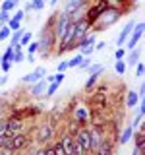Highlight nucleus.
<instances>
[{
    "instance_id": "nucleus-44",
    "label": "nucleus",
    "mask_w": 145,
    "mask_h": 155,
    "mask_svg": "<svg viewBox=\"0 0 145 155\" xmlns=\"http://www.w3.org/2000/svg\"><path fill=\"white\" fill-rule=\"evenodd\" d=\"M105 47H106V43H105V41H97V43H95V47H93V51H103Z\"/></svg>"
},
{
    "instance_id": "nucleus-7",
    "label": "nucleus",
    "mask_w": 145,
    "mask_h": 155,
    "mask_svg": "<svg viewBox=\"0 0 145 155\" xmlns=\"http://www.w3.org/2000/svg\"><path fill=\"white\" fill-rule=\"evenodd\" d=\"M52 136H54L52 124H41V128H39V132H37V142L41 145H45L52 140Z\"/></svg>"
},
{
    "instance_id": "nucleus-16",
    "label": "nucleus",
    "mask_w": 145,
    "mask_h": 155,
    "mask_svg": "<svg viewBox=\"0 0 145 155\" xmlns=\"http://www.w3.org/2000/svg\"><path fill=\"white\" fill-rule=\"evenodd\" d=\"M132 136H134V128H132V124H130V126H126L122 130V134H120V145L128 143L130 140H132Z\"/></svg>"
},
{
    "instance_id": "nucleus-4",
    "label": "nucleus",
    "mask_w": 145,
    "mask_h": 155,
    "mask_svg": "<svg viewBox=\"0 0 145 155\" xmlns=\"http://www.w3.org/2000/svg\"><path fill=\"white\" fill-rule=\"evenodd\" d=\"M72 23V19H70V16L68 14H64L62 12L60 16L56 18V23H54V27H52V33H54V37L60 41L62 37H64V33H66V29H68V25Z\"/></svg>"
},
{
    "instance_id": "nucleus-51",
    "label": "nucleus",
    "mask_w": 145,
    "mask_h": 155,
    "mask_svg": "<svg viewBox=\"0 0 145 155\" xmlns=\"http://www.w3.org/2000/svg\"><path fill=\"white\" fill-rule=\"evenodd\" d=\"M58 2H60V0H48V4H50V6H56Z\"/></svg>"
},
{
    "instance_id": "nucleus-1",
    "label": "nucleus",
    "mask_w": 145,
    "mask_h": 155,
    "mask_svg": "<svg viewBox=\"0 0 145 155\" xmlns=\"http://www.w3.org/2000/svg\"><path fill=\"white\" fill-rule=\"evenodd\" d=\"M122 18V10H116V8H105L103 12L99 14V18H97V21L91 25V29H106L110 27L112 23H116L118 19Z\"/></svg>"
},
{
    "instance_id": "nucleus-34",
    "label": "nucleus",
    "mask_w": 145,
    "mask_h": 155,
    "mask_svg": "<svg viewBox=\"0 0 145 155\" xmlns=\"http://www.w3.org/2000/svg\"><path fill=\"white\" fill-rule=\"evenodd\" d=\"M10 33H12V31H10V27H8V25H2V27H0V41L8 39V35H10Z\"/></svg>"
},
{
    "instance_id": "nucleus-28",
    "label": "nucleus",
    "mask_w": 145,
    "mask_h": 155,
    "mask_svg": "<svg viewBox=\"0 0 145 155\" xmlns=\"http://www.w3.org/2000/svg\"><path fill=\"white\" fill-rule=\"evenodd\" d=\"M14 47H8L6 48V52H4V56H2V62H12L14 60Z\"/></svg>"
},
{
    "instance_id": "nucleus-45",
    "label": "nucleus",
    "mask_w": 145,
    "mask_h": 155,
    "mask_svg": "<svg viewBox=\"0 0 145 155\" xmlns=\"http://www.w3.org/2000/svg\"><path fill=\"white\" fill-rule=\"evenodd\" d=\"M43 149H45V155H54V149H52V145H50V143H48L47 147H43Z\"/></svg>"
},
{
    "instance_id": "nucleus-17",
    "label": "nucleus",
    "mask_w": 145,
    "mask_h": 155,
    "mask_svg": "<svg viewBox=\"0 0 145 155\" xmlns=\"http://www.w3.org/2000/svg\"><path fill=\"white\" fill-rule=\"evenodd\" d=\"M83 4H85V0H70V2H68L66 6H64V14H68V16H70V14L74 12L76 8L83 6Z\"/></svg>"
},
{
    "instance_id": "nucleus-5",
    "label": "nucleus",
    "mask_w": 145,
    "mask_h": 155,
    "mask_svg": "<svg viewBox=\"0 0 145 155\" xmlns=\"http://www.w3.org/2000/svg\"><path fill=\"white\" fill-rule=\"evenodd\" d=\"M76 138V142L83 147V151L89 155L91 153V136H89V128H79L76 134H72Z\"/></svg>"
},
{
    "instance_id": "nucleus-49",
    "label": "nucleus",
    "mask_w": 145,
    "mask_h": 155,
    "mask_svg": "<svg viewBox=\"0 0 145 155\" xmlns=\"http://www.w3.org/2000/svg\"><path fill=\"white\" fill-rule=\"evenodd\" d=\"M139 99H143V95H145V84H141V85H139Z\"/></svg>"
},
{
    "instance_id": "nucleus-33",
    "label": "nucleus",
    "mask_w": 145,
    "mask_h": 155,
    "mask_svg": "<svg viewBox=\"0 0 145 155\" xmlns=\"http://www.w3.org/2000/svg\"><path fill=\"white\" fill-rule=\"evenodd\" d=\"M52 149H54V155H66L64 147H62V142H56V143H52Z\"/></svg>"
},
{
    "instance_id": "nucleus-36",
    "label": "nucleus",
    "mask_w": 145,
    "mask_h": 155,
    "mask_svg": "<svg viewBox=\"0 0 145 155\" xmlns=\"http://www.w3.org/2000/svg\"><path fill=\"white\" fill-rule=\"evenodd\" d=\"M31 8L33 10H43L45 8V0H31Z\"/></svg>"
},
{
    "instance_id": "nucleus-38",
    "label": "nucleus",
    "mask_w": 145,
    "mask_h": 155,
    "mask_svg": "<svg viewBox=\"0 0 145 155\" xmlns=\"http://www.w3.org/2000/svg\"><path fill=\"white\" fill-rule=\"evenodd\" d=\"M66 70H68V64H66V60L58 62V66H56V74H64Z\"/></svg>"
},
{
    "instance_id": "nucleus-2",
    "label": "nucleus",
    "mask_w": 145,
    "mask_h": 155,
    "mask_svg": "<svg viewBox=\"0 0 145 155\" xmlns=\"http://www.w3.org/2000/svg\"><path fill=\"white\" fill-rule=\"evenodd\" d=\"M54 45H56V37H54V33H52V29L45 27L41 31V41H39V51H37V52H41V58H47L50 54Z\"/></svg>"
},
{
    "instance_id": "nucleus-24",
    "label": "nucleus",
    "mask_w": 145,
    "mask_h": 155,
    "mask_svg": "<svg viewBox=\"0 0 145 155\" xmlns=\"http://www.w3.org/2000/svg\"><path fill=\"white\" fill-rule=\"evenodd\" d=\"M87 72H89V76H93V74H103V72H105V66H103V64H91L89 68H87Z\"/></svg>"
},
{
    "instance_id": "nucleus-13",
    "label": "nucleus",
    "mask_w": 145,
    "mask_h": 155,
    "mask_svg": "<svg viewBox=\"0 0 145 155\" xmlns=\"http://www.w3.org/2000/svg\"><path fill=\"white\" fill-rule=\"evenodd\" d=\"M112 145H114V142H112L110 138H103V142H101L99 149H97L93 155H112Z\"/></svg>"
},
{
    "instance_id": "nucleus-8",
    "label": "nucleus",
    "mask_w": 145,
    "mask_h": 155,
    "mask_svg": "<svg viewBox=\"0 0 145 155\" xmlns=\"http://www.w3.org/2000/svg\"><path fill=\"white\" fill-rule=\"evenodd\" d=\"M45 76H47V70L43 66H39V68H35V70L31 72V74H25L21 80L25 81V84H37V81H41Z\"/></svg>"
},
{
    "instance_id": "nucleus-47",
    "label": "nucleus",
    "mask_w": 145,
    "mask_h": 155,
    "mask_svg": "<svg viewBox=\"0 0 145 155\" xmlns=\"http://www.w3.org/2000/svg\"><path fill=\"white\" fill-rule=\"evenodd\" d=\"M6 132V120H0V136H4Z\"/></svg>"
},
{
    "instance_id": "nucleus-35",
    "label": "nucleus",
    "mask_w": 145,
    "mask_h": 155,
    "mask_svg": "<svg viewBox=\"0 0 145 155\" xmlns=\"http://www.w3.org/2000/svg\"><path fill=\"white\" fill-rule=\"evenodd\" d=\"M91 62H93V60H91L89 56H83V60H81V64L77 66V68H79V70H87V68L91 66Z\"/></svg>"
},
{
    "instance_id": "nucleus-30",
    "label": "nucleus",
    "mask_w": 145,
    "mask_h": 155,
    "mask_svg": "<svg viewBox=\"0 0 145 155\" xmlns=\"http://www.w3.org/2000/svg\"><path fill=\"white\" fill-rule=\"evenodd\" d=\"M6 25L10 27V31H18V29H21V21H16V19H12V18H10Z\"/></svg>"
},
{
    "instance_id": "nucleus-3",
    "label": "nucleus",
    "mask_w": 145,
    "mask_h": 155,
    "mask_svg": "<svg viewBox=\"0 0 145 155\" xmlns=\"http://www.w3.org/2000/svg\"><path fill=\"white\" fill-rule=\"evenodd\" d=\"M89 118H91V109H87L85 105H77L72 110V120L77 124V128H87L89 126Z\"/></svg>"
},
{
    "instance_id": "nucleus-39",
    "label": "nucleus",
    "mask_w": 145,
    "mask_h": 155,
    "mask_svg": "<svg viewBox=\"0 0 145 155\" xmlns=\"http://www.w3.org/2000/svg\"><path fill=\"white\" fill-rule=\"evenodd\" d=\"M8 19H10L8 12H0V27H2V25H6V23H8Z\"/></svg>"
},
{
    "instance_id": "nucleus-20",
    "label": "nucleus",
    "mask_w": 145,
    "mask_h": 155,
    "mask_svg": "<svg viewBox=\"0 0 145 155\" xmlns=\"http://www.w3.org/2000/svg\"><path fill=\"white\" fill-rule=\"evenodd\" d=\"M106 2V6L108 8H116V10H122L124 4H128L130 0H105Z\"/></svg>"
},
{
    "instance_id": "nucleus-37",
    "label": "nucleus",
    "mask_w": 145,
    "mask_h": 155,
    "mask_svg": "<svg viewBox=\"0 0 145 155\" xmlns=\"http://www.w3.org/2000/svg\"><path fill=\"white\" fill-rule=\"evenodd\" d=\"M23 58H25V52H23V51H16V52H14V60L12 62H23Z\"/></svg>"
},
{
    "instance_id": "nucleus-41",
    "label": "nucleus",
    "mask_w": 145,
    "mask_h": 155,
    "mask_svg": "<svg viewBox=\"0 0 145 155\" xmlns=\"http://www.w3.org/2000/svg\"><path fill=\"white\" fill-rule=\"evenodd\" d=\"M141 120H143V114H139V113H137V116H135V120L132 122V128L135 130V128H137L139 124H141Z\"/></svg>"
},
{
    "instance_id": "nucleus-26",
    "label": "nucleus",
    "mask_w": 145,
    "mask_h": 155,
    "mask_svg": "<svg viewBox=\"0 0 145 155\" xmlns=\"http://www.w3.org/2000/svg\"><path fill=\"white\" fill-rule=\"evenodd\" d=\"M21 35H23V31H21V29H18V31H12V41H10V47L18 45V43H19V39H21Z\"/></svg>"
},
{
    "instance_id": "nucleus-50",
    "label": "nucleus",
    "mask_w": 145,
    "mask_h": 155,
    "mask_svg": "<svg viewBox=\"0 0 145 155\" xmlns=\"http://www.w3.org/2000/svg\"><path fill=\"white\" fill-rule=\"evenodd\" d=\"M33 155H45V149L39 147V149H35V151H33Z\"/></svg>"
},
{
    "instance_id": "nucleus-23",
    "label": "nucleus",
    "mask_w": 145,
    "mask_h": 155,
    "mask_svg": "<svg viewBox=\"0 0 145 155\" xmlns=\"http://www.w3.org/2000/svg\"><path fill=\"white\" fill-rule=\"evenodd\" d=\"M137 56H139V51H132L124 62H126V64H130V66H134V64H137Z\"/></svg>"
},
{
    "instance_id": "nucleus-48",
    "label": "nucleus",
    "mask_w": 145,
    "mask_h": 155,
    "mask_svg": "<svg viewBox=\"0 0 145 155\" xmlns=\"http://www.w3.org/2000/svg\"><path fill=\"white\" fill-rule=\"evenodd\" d=\"M0 68H2L4 72H10V68H12V64H10V62H2V64H0Z\"/></svg>"
},
{
    "instance_id": "nucleus-15",
    "label": "nucleus",
    "mask_w": 145,
    "mask_h": 155,
    "mask_svg": "<svg viewBox=\"0 0 145 155\" xmlns=\"http://www.w3.org/2000/svg\"><path fill=\"white\" fill-rule=\"evenodd\" d=\"M47 81H45V78H43L41 81H37L35 85H33V89H31V95H35V97H39V95H45V91H47Z\"/></svg>"
},
{
    "instance_id": "nucleus-9",
    "label": "nucleus",
    "mask_w": 145,
    "mask_h": 155,
    "mask_svg": "<svg viewBox=\"0 0 145 155\" xmlns=\"http://www.w3.org/2000/svg\"><path fill=\"white\" fill-rule=\"evenodd\" d=\"M89 136H91V153H95L99 149L101 142H103V130L101 128H89Z\"/></svg>"
},
{
    "instance_id": "nucleus-11",
    "label": "nucleus",
    "mask_w": 145,
    "mask_h": 155,
    "mask_svg": "<svg viewBox=\"0 0 145 155\" xmlns=\"http://www.w3.org/2000/svg\"><path fill=\"white\" fill-rule=\"evenodd\" d=\"M62 147H64L66 155H76V145H74V136L72 134H64L62 136Z\"/></svg>"
},
{
    "instance_id": "nucleus-22",
    "label": "nucleus",
    "mask_w": 145,
    "mask_h": 155,
    "mask_svg": "<svg viewBox=\"0 0 145 155\" xmlns=\"http://www.w3.org/2000/svg\"><path fill=\"white\" fill-rule=\"evenodd\" d=\"M31 39H33L31 33H29V31H23V35H21V39H19V43H18V45L23 48V47H27L29 43H31Z\"/></svg>"
},
{
    "instance_id": "nucleus-14",
    "label": "nucleus",
    "mask_w": 145,
    "mask_h": 155,
    "mask_svg": "<svg viewBox=\"0 0 145 155\" xmlns=\"http://www.w3.org/2000/svg\"><path fill=\"white\" fill-rule=\"evenodd\" d=\"M139 103V95H137V91H134V89H130L128 93H126V109H134L135 105Z\"/></svg>"
},
{
    "instance_id": "nucleus-27",
    "label": "nucleus",
    "mask_w": 145,
    "mask_h": 155,
    "mask_svg": "<svg viewBox=\"0 0 145 155\" xmlns=\"http://www.w3.org/2000/svg\"><path fill=\"white\" fill-rule=\"evenodd\" d=\"M114 70H116V74L124 76V74H126V62H124V60H116V64H114Z\"/></svg>"
},
{
    "instance_id": "nucleus-53",
    "label": "nucleus",
    "mask_w": 145,
    "mask_h": 155,
    "mask_svg": "<svg viewBox=\"0 0 145 155\" xmlns=\"http://www.w3.org/2000/svg\"><path fill=\"white\" fill-rule=\"evenodd\" d=\"M135 2H139V0H135Z\"/></svg>"
},
{
    "instance_id": "nucleus-19",
    "label": "nucleus",
    "mask_w": 145,
    "mask_h": 155,
    "mask_svg": "<svg viewBox=\"0 0 145 155\" xmlns=\"http://www.w3.org/2000/svg\"><path fill=\"white\" fill-rule=\"evenodd\" d=\"M101 101H103V103L106 101V91L103 89V87H101V89L97 91V95L91 97V105H97V103H101Z\"/></svg>"
},
{
    "instance_id": "nucleus-43",
    "label": "nucleus",
    "mask_w": 145,
    "mask_h": 155,
    "mask_svg": "<svg viewBox=\"0 0 145 155\" xmlns=\"http://www.w3.org/2000/svg\"><path fill=\"white\" fill-rule=\"evenodd\" d=\"M143 70H145L143 64H141V62H137V68H135V76H137V78H141V76H143Z\"/></svg>"
},
{
    "instance_id": "nucleus-10",
    "label": "nucleus",
    "mask_w": 145,
    "mask_h": 155,
    "mask_svg": "<svg viewBox=\"0 0 145 155\" xmlns=\"http://www.w3.org/2000/svg\"><path fill=\"white\" fill-rule=\"evenodd\" d=\"M27 145H29V138H27L25 134L18 132V134L12 136V149H14V151H19V149L27 147Z\"/></svg>"
},
{
    "instance_id": "nucleus-21",
    "label": "nucleus",
    "mask_w": 145,
    "mask_h": 155,
    "mask_svg": "<svg viewBox=\"0 0 145 155\" xmlns=\"http://www.w3.org/2000/svg\"><path fill=\"white\" fill-rule=\"evenodd\" d=\"M81 60H83V56H81V54H76L74 58L66 60V64H68V70H72V68H77V66L81 64Z\"/></svg>"
},
{
    "instance_id": "nucleus-18",
    "label": "nucleus",
    "mask_w": 145,
    "mask_h": 155,
    "mask_svg": "<svg viewBox=\"0 0 145 155\" xmlns=\"http://www.w3.org/2000/svg\"><path fill=\"white\" fill-rule=\"evenodd\" d=\"M132 138L135 140L134 142V147H137V149H143L145 147V138H143V128H139V132L137 134H134Z\"/></svg>"
},
{
    "instance_id": "nucleus-32",
    "label": "nucleus",
    "mask_w": 145,
    "mask_h": 155,
    "mask_svg": "<svg viewBox=\"0 0 145 155\" xmlns=\"http://www.w3.org/2000/svg\"><path fill=\"white\" fill-rule=\"evenodd\" d=\"M14 8H16V4H14L12 0H4L2 2V12H12Z\"/></svg>"
},
{
    "instance_id": "nucleus-29",
    "label": "nucleus",
    "mask_w": 145,
    "mask_h": 155,
    "mask_svg": "<svg viewBox=\"0 0 145 155\" xmlns=\"http://www.w3.org/2000/svg\"><path fill=\"white\" fill-rule=\"evenodd\" d=\"M99 78H101V74H93V76H89V80L85 81V89H91L97 81H99Z\"/></svg>"
},
{
    "instance_id": "nucleus-40",
    "label": "nucleus",
    "mask_w": 145,
    "mask_h": 155,
    "mask_svg": "<svg viewBox=\"0 0 145 155\" xmlns=\"http://www.w3.org/2000/svg\"><path fill=\"white\" fill-rule=\"evenodd\" d=\"M23 18H25V12H23V10H18V12L12 16V19H16V21H21Z\"/></svg>"
},
{
    "instance_id": "nucleus-25",
    "label": "nucleus",
    "mask_w": 145,
    "mask_h": 155,
    "mask_svg": "<svg viewBox=\"0 0 145 155\" xmlns=\"http://www.w3.org/2000/svg\"><path fill=\"white\" fill-rule=\"evenodd\" d=\"M58 87H60V84H56V81H52V84H48L47 85V91H45V95L47 97H52L58 91Z\"/></svg>"
},
{
    "instance_id": "nucleus-42",
    "label": "nucleus",
    "mask_w": 145,
    "mask_h": 155,
    "mask_svg": "<svg viewBox=\"0 0 145 155\" xmlns=\"http://www.w3.org/2000/svg\"><path fill=\"white\" fill-rule=\"evenodd\" d=\"M114 56H116V60H122V58L126 56V51H124V48H116Z\"/></svg>"
},
{
    "instance_id": "nucleus-46",
    "label": "nucleus",
    "mask_w": 145,
    "mask_h": 155,
    "mask_svg": "<svg viewBox=\"0 0 145 155\" xmlns=\"http://www.w3.org/2000/svg\"><path fill=\"white\" fill-rule=\"evenodd\" d=\"M0 155H16L14 149H0Z\"/></svg>"
},
{
    "instance_id": "nucleus-54",
    "label": "nucleus",
    "mask_w": 145,
    "mask_h": 155,
    "mask_svg": "<svg viewBox=\"0 0 145 155\" xmlns=\"http://www.w3.org/2000/svg\"><path fill=\"white\" fill-rule=\"evenodd\" d=\"M12 2H14V0H12Z\"/></svg>"
},
{
    "instance_id": "nucleus-12",
    "label": "nucleus",
    "mask_w": 145,
    "mask_h": 155,
    "mask_svg": "<svg viewBox=\"0 0 145 155\" xmlns=\"http://www.w3.org/2000/svg\"><path fill=\"white\" fill-rule=\"evenodd\" d=\"M134 25H135V21L132 19V21H128L124 25V29L120 31V35H118V39H116V45L118 47H122L126 41H128V37H130V33H132V29H134Z\"/></svg>"
},
{
    "instance_id": "nucleus-52",
    "label": "nucleus",
    "mask_w": 145,
    "mask_h": 155,
    "mask_svg": "<svg viewBox=\"0 0 145 155\" xmlns=\"http://www.w3.org/2000/svg\"><path fill=\"white\" fill-rule=\"evenodd\" d=\"M6 81H8V80H6V76H4V78H0V85H4Z\"/></svg>"
},
{
    "instance_id": "nucleus-31",
    "label": "nucleus",
    "mask_w": 145,
    "mask_h": 155,
    "mask_svg": "<svg viewBox=\"0 0 145 155\" xmlns=\"http://www.w3.org/2000/svg\"><path fill=\"white\" fill-rule=\"evenodd\" d=\"M37 51H39V41H31L27 45V54H35Z\"/></svg>"
},
{
    "instance_id": "nucleus-6",
    "label": "nucleus",
    "mask_w": 145,
    "mask_h": 155,
    "mask_svg": "<svg viewBox=\"0 0 145 155\" xmlns=\"http://www.w3.org/2000/svg\"><path fill=\"white\" fill-rule=\"evenodd\" d=\"M141 37H143V21H137V23H135V25H134V31L130 33L128 41H126L124 45L128 47L130 51H134V47H135V45H137V43H139V39H141Z\"/></svg>"
}]
</instances>
